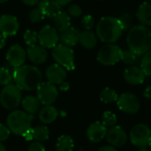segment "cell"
I'll return each instance as SVG.
<instances>
[{
  "mask_svg": "<svg viewBox=\"0 0 151 151\" xmlns=\"http://www.w3.org/2000/svg\"><path fill=\"white\" fill-rule=\"evenodd\" d=\"M12 78L15 85L20 90L33 91L42 81V73L35 65H23L20 67L13 69Z\"/></svg>",
  "mask_w": 151,
  "mask_h": 151,
  "instance_id": "1",
  "label": "cell"
},
{
  "mask_svg": "<svg viewBox=\"0 0 151 151\" xmlns=\"http://www.w3.org/2000/svg\"><path fill=\"white\" fill-rule=\"evenodd\" d=\"M127 42L129 50L142 56L151 50V31L143 25L132 27L127 34Z\"/></svg>",
  "mask_w": 151,
  "mask_h": 151,
  "instance_id": "2",
  "label": "cell"
},
{
  "mask_svg": "<svg viewBox=\"0 0 151 151\" xmlns=\"http://www.w3.org/2000/svg\"><path fill=\"white\" fill-rule=\"evenodd\" d=\"M96 30L101 42L114 43L121 37L124 28L118 18L104 17L98 21Z\"/></svg>",
  "mask_w": 151,
  "mask_h": 151,
  "instance_id": "3",
  "label": "cell"
},
{
  "mask_svg": "<svg viewBox=\"0 0 151 151\" xmlns=\"http://www.w3.org/2000/svg\"><path fill=\"white\" fill-rule=\"evenodd\" d=\"M34 115H31L24 111H12L6 119V126L11 133L15 135H22L24 132L31 127Z\"/></svg>",
  "mask_w": 151,
  "mask_h": 151,
  "instance_id": "4",
  "label": "cell"
},
{
  "mask_svg": "<svg viewBox=\"0 0 151 151\" xmlns=\"http://www.w3.org/2000/svg\"><path fill=\"white\" fill-rule=\"evenodd\" d=\"M21 90L15 84L4 86L0 92V104L6 110H14L21 103Z\"/></svg>",
  "mask_w": 151,
  "mask_h": 151,
  "instance_id": "5",
  "label": "cell"
},
{
  "mask_svg": "<svg viewBox=\"0 0 151 151\" xmlns=\"http://www.w3.org/2000/svg\"><path fill=\"white\" fill-rule=\"evenodd\" d=\"M51 56L57 64L60 65L68 71H73L75 68L74 65V51L71 47L64 44H57L51 49Z\"/></svg>",
  "mask_w": 151,
  "mask_h": 151,
  "instance_id": "6",
  "label": "cell"
},
{
  "mask_svg": "<svg viewBox=\"0 0 151 151\" xmlns=\"http://www.w3.org/2000/svg\"><path fill=\"white\" fill-rule=\"evenodd\" d=\"M122 50L114 43H106L97 53V60L104 65H114L121 60Z\"/></svg>",
  "mask_w": 151,
  "mask_h": 151,
  "instance_id": "7",
  "label": "cell"
},
{
  "mask_svg": "<svg viewBox=\"0 0 151 151\" xmlns=\"http://www.w3.org/2000/svg\"><path fill=\"white\" fill-rule=\"evenodd\" d=\"M129 139L134 146L146 148L151 141V129L145 124H137L131 129Z\"/></svg>",
  "mask_w": 151,
  "mask_h": 151,
  "instance_id": "8",
  "label": "cell"
},
{
  "mask_svg": "<svg viewBox=\"0 0 151 151\" xmlns=\"http://www.w3.org/2000/svg\"><path fill=\"white\" fill-rule=\"evenodd\" d=\"M58 91L56 85L47 81H42L36 88V97L43 105H51L57 100Z\"/></svg>",
  "mask_w": 151,
  "mask_h": 151,
  "instance_id": "9",
  "label": "cell"
},
{
  "mask_svg": "<svg viewBox=\"0 0 151 151\" xmlns=\"http://www.w3.org/2000/svg\"><path fill=\"white\" fill-rule=\"evenodd\" d=\"M117 105L121 111L131 115L136 114L141 108L139 98L134 94L129 92H126L119 96Z\"/></svg>",
  "mask_w": 151,
  "mask_h": 151,
  "instance_id": "10",
  "label": "cell"
},
{
  "mask_svg": "<svg viewBox=\"0 0 151 151\" xmlns=\"http://www.w3.org/2000/svg\"><path fill=\"white\" fill-rule=\"evenodd\" d=\"M59 42L58 29L50 25L43 26L38 32V42L45 49L54 48Z\"/></svg>",
  "mask_w": 151,
  "mask_h": 151,
  "instance_id": "11",
  "label": "cell"
},
{
  "mask_svg": "<svg viewBox=\"0 0 151 151\" xmlns=\"http://www.w3.org/2000/svg\"><path fill=\"white\" fill-rule=\"evenodd\" d=\"M8 64L14 69L22 66L27 59V50L19 44H14L9 48L5 55Z\"/></svg>",
  "mask_w": 151,
  "mask_h": 151,
  "instance_id": "12",
  "label": "cell"
},
{
  "mask_svg": "<svg viewBox=\"0 0 151 151\" xmlns=\"http://www.w3.org/2000/svg\"><path fill=\"white\" fill-rule=\"evenodd\" d=\"M105 138L110 145L115 148L124 146L128 140L127 132L119 126H114L109 128L107 130Z\"/></svg>",
  "mask_w": 151,
  "mask_h": 151,
  "instance_id": "13",
  "label": "cell"
},
{
  "mask_svg": "<svg viewBox=\"0 0 151 151\" xmlns=\"http://www.w3.org/2000/svg\"><path fill=\"white\" fill-rule=\"evenodd\" d=\"M19 29V23L16 17L11 14L0 16V33L4 36L15 35Z\"/></svg>",
  "mask_w": 151,
  "mask_h": 151,
  "instance_id": "14",
  "label": "cell"
},
{
  "mask_svg": "<svg viewBox=\"0 0 151 151\" xmlns=\"http://www.w3.org/2000/svg\"><path fill=\"white\" fill-rule=\"evenodd\" d=\"M45 75L49 82L54 85H60L65 81L66 69L58 64H52L49 65L45 71Z\"/></svg>",
  "mask_w": 151,
  "mask_h": 151,
  "instance_id": "15",
  "label": "cell"
},
{
  "mask_svg": "<svg viewBox=\"0 0 151 151\" xmlns=\"http://www.w3.org/2000/svg\"><path fill=\"white\" fill-rule=\"evenodd\" d=\"M107 130L108 128L101 121H96L88 126L86 135L89 142L97 143L105 138Z\"/></svg>",
  "mask_w": 151,
  "mask_h": 151,
  "instance_id": "16",
  "label": "cell"
},
{
  "mask_svg": "<svg viewBox=\"0 0 151 151\" xmlns=\"http://www.w3.org/2000/svg\"><path fill=\"white\" fill-rule=\"evenodd\" d=\"M27 58L34 65H42L48 59L47 49L43 48L40 44L30 46L27 50Z\"/></svg>",
  "mask_w": 151,
  "mask_h": 151,
  "instance_id": "17",
  "label": "cell"
},
{
  "mask_svg": "<svg viewBox=\"0 0 151 151\" xmlns=\"http://www.w3.org/2000/svg\"><path fill=\"white\" fill-rule=\"evenodd\" d=\"M145 73L142 69L136 65H130L124 72V79L130 85H139L143 83Z\"/></svg>",
  "mask_w": 151,
  "mask_h": 151,
  "instance_id": "18",
  "label": "cell"
},
{
  "mask_svg": "<svg viewBox=\"0 0 151 151\" xmlns=\"http://www.w3.org/2000/svg\"><path fill=\"white\" fill-rule=\"evenodd\" d=\"M80 31L73 27H70L59 33V42L68 47H73L79 43Z\"/></svg>",
  "mask_w": 151,
  "mask_h": 151,
  "instance_id": "19",
  "label": "cell"
},
{
  "mask_svg": "<svg viewBox=\"0 0 151 151\" xmlns=\"http://www.w3.org/2000/svg\"><path fill=\"white\" fill-rule=\"evenodd\" d=\"M37 6L42 10L45 17L51 19L61 11V7L54 0H39Z\"/></svg>",
  "mask_w": 151,
  "mask_h": 151,
  "instance_id": "20",
  "label": "cell"
},
{
  "mask_svg": "<svg viewBox=\"0 0 151 151\" xmlns=\"http://www.w3.org/2000/svg\"><path fill=\"white\" fill-rule=\"evenodd\" d=\"M58 117V110L52 105H45L39 111L38 118L42 124H51Z\"/></svg>",
  "mask_w": 151,
  "mask_h": 151,
  "instance_id": "21",
  "label": "cell"
},
{
  "mask_svg": "<svg viewBox=\"0 0 151 151\" xmlns=\"http://www.w3.org/2000/svg\"><path fill=\"white\" fill-rule=\"evenodd\" d=\"M136 17L140 23L143 26H151V3H142L137 10Z\"/></svg>",
  "mask_w": 151,
  "mask_h": 151,
  "instance_id": "22",
  "label": "cell"
},
{
  "mask_svg": "<svg viewBox=\"0 0 151 151\" xmlns=\"http://www.w3.org/2000/svg\"><path fill=\"white\" fill-rule=\"evenodd\" d=\"M79 42L85 49L91 50L95 48L97 44V37L94 32L91 30H83L80 32Z\"/></svg>",
  "mask_w": 151,
  "mask_h": 151,
  "instance_id": "23",
  "label": "cell"
},
{
  "mask_svg": "<svg viewBox=\"0 0 151 151\" xmlns=\"http://www.w3.org/2000/svg\"><path fill=\"white\" fill-rule=\"evenodd\" d=\"M21 106L24 110V111L35 115L40 111V104L41 103L37 99V97L34 96H27L21 100Z\"/></svg>",
  "mask_w": 151,
  "mask_h": 151,
  "instance_id": "24",
  "label": "cell"
},
{
  "mask_svg": "<svg viewBox=\"0 0 151 151\" xmlns=\"http://www.w3.org/2000/svg\"><path fill=\"white\" fill-rule=\"evenodd\" d=\"M53 20L55 27L59 32H62L71 27V16L67 13V12L60 11L53 18Z\"/></svg>",
  "mask_w": 151,
  "mask_h": 151,
  "instance_id": "25",
  "label": "cell"
},
{
  "mask_svg": "<svg viewBox=\"0 0 151 151\" xmlns=\"http://www.w3.org/2000/svg\"><path fill=\"white\" fill-rule=\"evenodd\" d=\"M74 148V142L70 135L63 134L58 137L56 143L57 151H73Z\"/></svg>",
  "mask_w": 151,
  "mask_h": 151,
  "instance_id": "26",
  "label": "cell"
},
{
  "mask_svg": "<svg viewBox=\"0 0 151 151\" xmlns=\"http://www.w3.org/2000/svg\"><path fill=\"white\" fill-rule=\"evenodd\" d=\"M100 100L104 104H112L117 102L119 98L118 93L111 88H104L100 92Z\"/></svg>",
  "mask_w": 151,
  "mask_h": 151,
  "instance_id": "27",
  "label": "cell"
},
{
  "mask_svg": "<svg viewBox=\"0 0 151 151\" xmlns=\"http://www.w3.org/2000/svg\"><path fill=\"white\" fill-rule=\"evenodd\" d=\"M34 133V140L36 142H45L50 137V131L47 127L45 126H36L33 128Z\"/></svg>",
  "mask_w": 151,
  "mask_h": 151,
  "instance_id": "28",
  "label": "cell"
},
{
  "mask_svg": "<svg viewBox=\"0 0 151 151\" xmlns=\"http://www.w3.org/2000/svg\"><path fill=\"white\" fill-rule=\"evenodd\" d=\"M139 57H140V55L136 54L135 52H134L133 50L128 49L126 50H122L120 61H122L124 64H126L127 65H132L138 61Z\"/></svg>",
  "mask_w": 151,
  "mask_h": 151,
  "instance_id": "29",
  "label": "cell"
},
{
  "mask_svg": "<svg viewBox=\"0 0 151 151\" xmlns=\"http://www.w3.org/2000/svg\"><path fill=\"white\" fill-rule=\"evenodd\" d=\"M107 128H111L114 126H116L117 122H118V119H117V117L116 115L110 111H104L102 115V121H101Z\"/></svg>",
  "mask_w": 151,
  "mask_h": 151,
  "instance_id": "30",
  "label": "cell"
},
{
  "mask_svg": "<svg viewBox=\"0 0 151 151\" xmlns=\"http://www.w3.org/2000/svg\"><path fill=\"white\" fill-rule=\"evenodd\" d=\"M141 68L146 76H151V50L142 55L141 60Z\"/></svg>",
  "mask_w": 151,
  "mask_h": 151,
  "instance_id": "31",
  "label": "cell"
},
{
  "mask_svg": "<svg viewBox=\"0 0 151 151\" xmlns=\"http://www.w3.org/2000/svg\"><path fill=\"white\" fill-rule=\"evenodd\" d=\"M44 17H45V15H44L42 10L39 6L34 7L33 9L30 10V12L28 13V19L32 23H39V22L42 21Z\"/></svg>",
  "mask_w": 151,
  "mask_h": 151,
  "instance_id": "32",
  "label": "cell"
},
{
  "mask_svg": "<svg viewBox=\"0 0 151 151\" xmlns=\"http://www.w3.org/2000/svg\"><path fill=\"white\" fill-rule=\"evenodd\" d=\"M12 73L6 67H0V86H6L12 81Z\"/></svg>",
  "mask_w": 151,
  "mask_h": 151,
  "instance_id": "33",
  "label": "cell"
},
{
  "mask_svg": "<svg viewBox=\"0 0 151 151\" xmlns=\"http://www.w3.org/2000/svg\"><path fill=\"white\" fill-rule=\"evenodd\" d=\"M24 42L25 43L30 47V46H34L38 42V33L34 31V30H27L24 34Z\"/></svg>",
  "mask_w": 151,
  "mask_h": 151,
  "instance_id": "34",
  "label": "cell"
},
{
  "mask_svg": "<svg viewBox=\"0 0 151 151\" xmlns=\"http://www.w3.org/2000/svg\"><path fill=\"white\" fill-rule=\"evenodd\" d=\"M81 24H82V27L86 30H92V28L95 26L94 17L90 14H87V15L83 16V18L81 19Z\"/></svg>",
  "mask_w": 151,
  "mask_h": 151,
  "instance_id": "35",
  "label": "cell"
},
{
  "mask_svg": "<svg viewBox=\"0 0 151 151\" xmlns=\"http://www.w3.org/2000/svg\"><path fill=\"white\" fill-rule=\"evenodd\" d=\"M122 26H123V28L124 30H127L129 28H131V25H132V17L128 14V13H123L121 14L119 18H118Z\"/></svg>",
  "mask_w": 151,
  "mask_h": 151,
  "instance_id": "36",
  "label": "cell"
},
{
  "mask_svg": "<svg viewBox=\"0 0 151 151\" xmlns=\"http://www.w3.org/2000/svg\"><path fill=\"white\" fill-rule=\"evenodd\" d=\"M67 13L71 17H79L82 13V9L78 4H69L67 7Z\"/></svg>",
  "mask_w": 151,
  "mask_h": 151,
  "instance_id": "37",
  "label": "cell"
},
{
  "mask_svg": "<svg viewBox=\"0 0 151 151\" xmlns=\"http://www.w3.org/2000/svg\"><path fill=\"white\" fill-rule=\"evenodd\" d=\"M11 131L9 130L8 127L4 124L0 123V142L6 141L10 136Z\"/></svg>",
  "mask_w": 151,
  "mask_h": 151,
  "instance_id": "38",
  "label": "cell"
},
{
  "mask_svg": "<svg viewBox=\"0 0 151 151\" xmlns=\"http://www.w3.org/2000/svg\"><path fill=\"white\" fill-rule=\"evenodd\" d=\"M27 151H45V148L41 142H35L31 145H29Z\"/></svg>",
  "mask_w": 151,
  "mask_h": 151,
  "instance_id": "39",
  "label": "cell"
},
{
  "mask_svg": "<svg viewBox=\"0 0 151 151\" xmlns=\"http://www.w3.org/2000/svg\"><path fill=\"white\" fill-rule=\"evenodd\" d=\"M24 139H25V141H27V142H30V141H32V140H34V133H33V128H29V129H27L26 132H24L23 133V134L21 135Z\"/></svg>",
  "mask_w": 151,
  "mask_h": 151,
  "instance_id": "40",
  "label": "cell"
},
{
  "mask_svg": "<svg viewBox=\"0 0 151 151\" xmlns=\"http://www.w3.org/2000/svg\"><path fill=\"white\" fill-rule=\"evenodd\" d=\"M60 7H64V6H66V5H68L71 2H72V0H54Z\"/></svg>",
  "mask_w": 151,
  "mask_h": 151,
  "instance_id": "41",
  "label": "cell"
},
{
  "mask_svg": "<svg viewBox=\"0 0 151 151\" xmlns=\"http://www.w3.org/2000/svg\"><path fill=\"white\" fill-rule=\"evenodd\" d=\"M27 6H35L38 4L39 0H21Z\"/></svg>",
  "mask_w": 151,
  "mask_h": 151,
  "instance_id": "42",
  "label": "cell"
},
{
  "mask_svg": "<svg viewBox=\"0 0 151 151\" xmlns=\"http://www.w3.org/2000/svg\"><path fill=\"white\" fill-rule=\"evenodd\" d=\"M59 88H60V89L62 90V91H67V90H69V88H70V84H69V82H67V81H64V82H62L60 85H59Z\"/></svg>",
  "mask_w": 151,
  "mask_h": 151,
  "instance_id": "43",
  "label": "cell"
},
{
  "mask_svg": "<svg viewBox=\"0 0 151 151\" xmlns=\"http://www.w3.org/2000/svg\"><path fill=\"white\" fill-rule=\"evenodd\" d=\"M97 151H118L116 150L115 147L111 146V145H109V146H103L101 147Z\"/></svg>",
  "mask_w": 151,
  "mask_h": 151,
  "instance_id": "44",
  "label": "cell"
},
{
  "mask_svg": "<svg viewBox=\"0 0 151 151\" xmlns=\"http://www.w3.org/2000/svg\"><path fill=\"white\" fill-rule=\"evenodd\" d=\"M143 96L144 97L148 98V99H151V86H148L144 91H143Z\"/></svg>",
  "mask_w": 151,
  "mask_h": 151,
  "instance_id": "45",
  "label": "cell"
},
{
  "mask_svg": "<svg viewBox=\"0 0 151 151\" xmlns=\"http://www.w3.org/2000/svg\"><path fill=\"white\" fill-rule=\"evenodd\" d=\"M6 44V36L0 33V50L3 49Z\"/></svg>",
  "mask_w": 151,
  "mask_h": 151,
  "instance_id": "46",
  "label": "cell"
},
{
  "mask_svg": "<svg viewBox=\"0 0 151 151\" xmlns=\"http://www.w3.org/2000/svg\"><path fill=\"white\" fill-rule=\"evenodd\" d=\"M0 151H6L4 145L3 143H1V142H0Z\"/></svg>",
  "mask_w": 151,
  "mask_h": 151,
  "instance_id": "47",
  "label": "cell"
},
{
  "mask_svg": "<svg viewBox=\"0 0 151 151\" xmlns=\"http://www.w3.org/2000/svg\"><path fill=\"white\" fill-rule=\"evenodd\" d=\"M138 151H150L149 149H147V148H140V150Z\"/></svg>",
  "mask_w": 151,
  "mask_h": 151,
  "instance_id": "48",
  "label": "cell"
},
{
  "mask_svg": "<svg viewBox=\"0 0 151 151\" xmlns=\"http://www.w3.org/2000/svg\"><path fill=\"white\" fill-rule=\"evenodd\" d=\"M7 1H9V0H0V4H4V3H5Z\"/></svg>",
  "mask_w": 151,
  "mask_h": 151,
  "instance_id": "49",
  "label": "cell"
},
{
  "mask_svg": "<svg viewBox=\"0 0 151 151\" xmlns=\"http://www.w3.org/2000/svg\"><path fill=\"white\" fill-rule=\"evenodd\" d=\"M148 146H149V150L151 151V141H150V144H149Z\"/></svg>",
  "mask_w": 151,
  "mask_h": 151,
  "instance_id": "50",
  "label": "cell"
},
{
  "mask_svg": "<svg viewBox=\"0 0 151 151\" xmlns=\"http://www.w3.org/2000/svg\"><path fill=\"white\" fill-rule=\"evenodd\" d=\"M150 31H151V26H150Z\"/></svg>",
  "mask_w": 151,
  "mask_h": 151,
  "instance_id": "51",
  "label": "cell"
},
{
  "mask_svg": "<svg viewBox=\"0 0 151 151\" xmlns=\"http://www.w3.org/2000/svg\"><path fill=\"white\" fill-rule=\"evenodd\" d=\"M150 1H151V0H150Z\"/></svg>",
  "mask_w": 151,
  "mask_h": 151,
  "instance_id": "52",
  "label": "cell"
}]
</instances>
